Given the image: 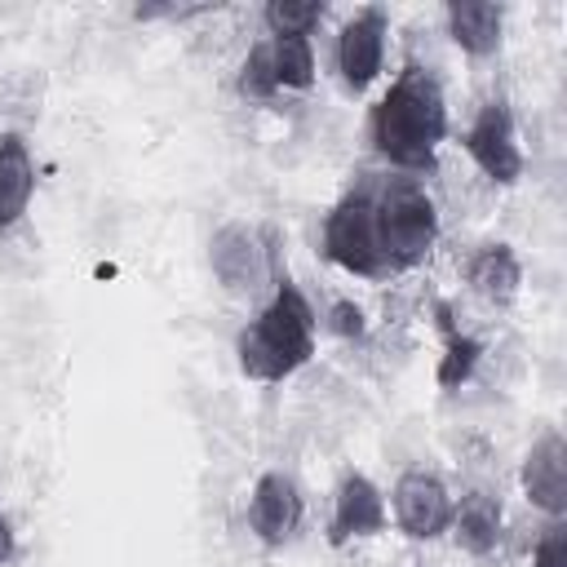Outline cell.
<instances>
[{
  "mask_svg": "<svg viewBox=\"0 0 567 567\" xmlns=\"http://www.w3.org/2000/svg\"><path fill=\"white\" fill-rule=\"evenodd\" d=\"M368 151L390 168L408 177H425L439 164L443 142L452 137V115H447V93L434 66L408 58L385 93L368 106L363 120Z\"/></svg>",
  "mask_w": 567,
  "mask_h": 567,
  "instance_id": "cell-1",
  "label": "cell"
},
{
  "mask_svg": "<svg viewBox=\"0 0 567 567\" xmlns=\"http://www.w3.org/2000/svg\"><path fill=\"white\" fill-rule=\"evenodd\" d=\"M319 350V310L306 288L288 275H275L270 292L257 301L252 319L235 332V368L257 385H279L297 377Z\"/></svg>",
  "mask_w": 567,
  "mask_h": 567,
  "instance_id": "cell-2",
  "label": "cell"
},
{
  "mask_svg": "<svg viewBox=\"0 0 567 567\" xmlns=\"http://www.w3.org/2000/svg\"><path fill=\"white\" fill-rule=\"evenodd\" d=\"M439 235H443V217L421 177L408 173L377 177V239L390 275H408L425 266V257L439 248Z\"/></svg>",
  "mask_w": 567,
  "mask_h": 567,
  "instance_id": "cell-3",
  "label": "cell"
},
{
  "mask_svg": "<svg viewBox=\"0 0 567 567\" xmlns=\"http://www.w3.org/2000/svg\"><path fill=\"white\" fill-rule=\"evenodd\" d=\"M208 270L226 297L261 301L284 270V239L275 221L230 217L208 235Z\"/></svg>",
  "mask_w": 567,
  "mask_h": 567,
  "instance_id": "cell-4",
  "label": "cell"
},
{
  "mask_svg": "<svg viewBox=\"0 0 567 567\" xmlns=\"http://www.w3.org/2000/svg\"><path fill=\"white\" fill-rule=\"evenodd\" d=\"M319 252L350 279H390L377 239V182H350L319 226Z\"/></svg>",
  "mask_w": 567,
  "mask_h": 567,
  "instance_id": "cell-5",
  "label": "cell"
},
{
  "mask_svg": "<svg viewBox=\"0 0 567 567\" xmlns=\"http://www.w3.org/2000/svg\"><path fill=\"white\" fill-rule=\"evenodd\" d=\"M461 151L465 159L478 168V177H487L492 186L509 190L523 182L527 173V151H523V137H518V115H514V102L496 89L492 97L478 102V111L470 115V124L461 128Z\"/></svg>",
  "mask_w": 567,
  "mask_h": 567,
  "instance_id": "cell-6",
  "label": "cell"
},
{
  "mask_svg": "<svg viewBox=\"0 0 567 567\" xmlns=\"http://www.w3.org/2000/svg\"><path fill=\"white\" fill-rule=\"evenodd\" d=\"M390 49V9L385 4H359L332 35V71L346 97H363L381 71Z\"/></svg>",
  "mask_w": 567,
  "mask_h": 567,
  "instance_id": "cell-7",
  "label": "cell"
},
{
  "mask_svg": "<svg viewBox=\"0 0 567 567\" xmlns=\"http://www.w3.org/2000/svg\"><path fill=\"white\" fill-rule=\"evenodd\" d=\"M452 487L439 470H425V465H408L399 470V478L390 483L385 492V505H390V527L399 536H408L412 545H434L447 536V523H452Z\"/></svg>",
  "mask_w": 567,
  "mask_h": 567,
  "instance_id": "cell-8",
  "label": "cell"
},
{
  "mask_svg": "<svg viewBox=\"0 0 567 567\" xmlns=\"http://www.w3.org/2000/svg\"><path fill=\"white\" fill-rule=\"evenodd\" d=\"M244 518H248V536L266 549V554H279L297 540V532L306 527V492L297 483L292 470L284 465H270L252 478L248 487V505H244Z\"/></svg>",
  "mask_w": 567,
  "mask_h": 567,
  "instance_id": "cell-9",
  "label": "cell"
},
{
  "mask_svg": "<svg viewBox=\"0 0 567 567\" xmlns=\"http://www.w3.org/2000/svg\"><path fill=\"white\" fill-rule=\"evenodd\" d=\"M390 532V505H385V487L363 474V470H341L337 487H332V509H328V545L346 549L354 540H372Z\"/></svg>",
  "mask_w": 567,
  "mask_h": 567,
  "instance_id": "cell-10",
  "label": "cell"
},
{
  "mask_svg": "<svg viewBox=\"0 0 567 567\" xmlns=\"http://www.w3.org/2000/svg\"><path fill=\"white\" fill-rule=\"evenodd\" d=\"M518 492L540 518H567V439L558 425L527 443L518 461Z\"/></svg>",
  "mask_w": 567,
  "mask_h": 567,
  "instance_id": "cell-11",
  "label": "cell"
},
{
  "mask_svg": "<svg viewBox=\"0 0 567 567\" xmlns=\"http://www.w3.org/2000/svg\"><path fill=\"white\" fill-rule=\"evenodd\" d=\"M509 518H505V501L501 492L474 483L461 496H452V523H447V540L470 554V558H492L505 545Z\"/></svg>",
  "mask_w": 567,
  "mask_h": 567,
  "instance_id": "cell-12",
  "label": "cell"
},
{
  "mask_svg": "<svg viewBox=\"0 0 567 567\" xmlns=\"http://www.w3.org/2000/svg\"><path fill=\"white\" fill-rule=\"evenodd\" d=\"M461 279L478 301H487L496 310H509L523 292V257L509 239H483L465 252Z\"/></svg>",
  "mask_w": 567,
  "mask_h": 567,
  "instance_id": "cell-13",
  "label": "cell"
},
{
  "mask_svg": "<svg viewBox=\"0 0 567 567\" xmlns=\"http://www.w3.org/2000/svg\"><path fill=\"white\" fill-rule=\"evenodd\" d=\"M505 18H509V9L496 0H447L443 4V35L470 62H492L505 49Z\"/></svg>",
  "mask_w": 567,
  "mask_h": 567,
  "instance_id": "cell-14",
  "label": "cell"
},
{
  "mask_svg": "<svg viewBox=\"0 0 567 567\" xmlns=\"http://www.w3.org/2000/svg\"><path fill=\"white\" fill-rule=\"evenodd\" d=\"M35 186H40V173H35L27 133L0 128V235H13L27 221Z\"/></svg>",
  "mask_w": 567,
  "mask_h": 567,
  "instance_id": "cell-15",
  "label": "cell"
},
{
  "mask_svg": "<svg viewBox=\"0 0 567 567\" xmlns=\"http://www.w3.org/2000/svg\"><path fill=\"white\" fill-rule=\"evenodd\" d=\"M434 319H439V337H443V350H439V363H434V385H439L443 394H456L461 385L474 381V372H478L487 346H483V337H474L470 328H461V323L452 319V306H447V301L434 306Z\"/></svg>",
  "mask_w": 567,
  "mask_h": 567,
  "instance_id": "cell-16",
  "label": "cell"
},
{
  "mask_svg": "<svg viewBox=\"0 0 567 567\" xmlns=\"http://www.w3.org/2000/svg\"><path fill=\"white\" fill-rule=\"evenodd\" d=\"M279 93H310L319 80V58L310 35H266Z\"/></svg>",
  "mask_w": 567,
  "mask_h": 567,
  "instance_id": "cell-17",
  "label": "cell"
},
{
  "mask_svg": "<svg viewBox=\"0 0 567 567\" xmlns=\"http://www.w3.org/2000/svg\"><path fill=\"white\" fill-rule=\"evenodd\" d=\"M235 93H239L244 102H257V106H266V102L279 97V80H275V62H270L266 35H257V40L244 49V58H239V66H235Z\"/></svg>",
  "mask_w": 567,
  "mask_h": 567,
  "instance_id": "cell-18",
  "label": "cell"
},
{
  "mask_svg": "<svg viewBox=\"0 0 567 567\" xmlns=\"http://www.w3.org/2000/svg\"><path fill=\"white\" fill-rule=\"evenodd\" d=\"M328 18L323 0H266L261 4V31L266 35H310Z\"/></svg>",
  "mask_w": 567,
  "mask_h": 567,
  "instance_id": "cell-19",
  "label": "cell"
},
{
  "mask_svg": "<svg viewBox=\"0 0 567 567\" xmlns=\"http://www.w3.org/2000/svg\"><path fill=\"white\" fill-rule=\"evenodd\" d=\"M319 332H328V337L354 346V341L368 337V310H363L354 297H332L328 310L319 315Z\"/></svg>",
  "mask_w": 567,
  "mask_h": 567,
  "instance_id": "cell-20",
  "label": "cell"
},
{
  "mask_svg": "<svg viewBox=\"0 0 567 567\" xmlns=\"http://www.w3.org/2000/svg\"><path fill=\"white\" fill-rule=\"evenodd\" d=\"M527 567H567V518H545V532L536 536Z\"/></svg>",
  "mask_w": 567,
  "mask_h": 567,
  "instance_id": "cell-21",
  "label": "cell"
},
{
  "mask_svg": "<svg viewBox=\"0 0 567 567\" xmlns=\"http://www.w3.org/2000/svg\"><path fill=\"white\" fill-rule=\"evenodd\" d=\"M18 558V527H13V514L0 505V567H9Z\"/></svg>",
  "mask_w": 567,
  "mask_h": 567,
  "instance_id": "cell-22",
  "label": "cell"
}]
</instances>
